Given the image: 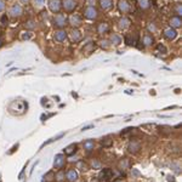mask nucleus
Segmentation results:
<instances>
[{"label": "nucleus", "instance_id": "1", "mask_svg": "<svg viewBox=\"0 0 182 182\" xmlns=\"http://www.w3.org/2000/svg\"><path fill=\"white\" fill-rule=\"evenodd\" d=\"M26 109H27V103L23 102V101H14L10 105V107H9V111H10V113L17 114V115L23 114L26 112Z\"/></svg>", "mask_w": 182, "mask_h": 182}, {"label": "nucleus", "instance_id": "2", "mask_svg": "<svg viewBox=\"0 0 182 182\" xmlns=\"http://www.w3.org/2000/svg\"><path fill=\"white\" fill-rule=\"evenodd\" d=\"M52 22H53V26L57 27L58 29H63L68 24V17L65 14H57L53 17Z\"/></svg>", "mask_w": 182, "mask_h": 182}, {"label": "nucleus", "instance_id": "3", "mask_svg": "<svg viewBox=\"0 0 182 182\" xmlns=\"http://www.w3.org/2000/svg\"><path fill=\"white\" fill-rule=\"evenodd\" d=\"M97 16H98V11L94 5H89L85 7V10H84L85 18H87V20H96Z\"/></svg>", "mask_w": 182, "mask_h": 182}, {"label": "nucleus", "instance_id": "4", "mask_svg": "<svg viewBox=\"0 0 182 182\" xmlns=\"http://www.w3.org/2000/svg\"><path fill=\"white\" fill-rule=\"evenodd\" d=\"M68 23L73 27V28H79L81 26V23H83V20H81V17L78 14H72L68 17Z\"/></svg>", "mask_w": 182, "mask_h": 182}, {"label": "nucleus", "instance_id": "5", "mask_svg": "<svg viewBox=\"0 0 182 182\" xmlns=\"http://www.w3.org/2000/svg\"><path fill=\"white\" fill-rule=\"evenodd\" d=\"M22 14H23V9H22V6L20 4H14L10 7V10H9V15H10L11 17H14V18L20 17Z\"/></svg>", "mask_w": 182, "mask_h": 182}, {"label": "nucleus", "instance_id": "6", "mask_svg": "<svg viewBox=\"0 0 182 182\" xmlns=\"http://www.w3.org/2000/svg\"><path fill=\"white\" fill-rule=\"evenodd\" d=\"M49 9L53 14H58L62 9V0H49Z\"/></svg>", "mask_w": 182, "mask_h": 182}, {"label": "nucleus", "instance_id": "7", "mask_svg": "<svg viewBox=\"0 0 182 182\" xmlns=\"http://www.w3.org/2000/svg\"><path fill=\"white\" fill-rule=\"evenodd\" d=\"M62 7L65 9V11L72 12L77 7V3L75 0H62Z\"/></svg>", "mask_w": 182, "mask_h": 182}, {"label": "nucleus", "instance_id": "8", "mask_svg": "<svg viewBox=\"0 0 182 182\" xmlns=\"http://www.w3.org/2000/svg\"><path fill=\"white\" fill-rule=\"evenodd\" d=\"M163 35L165 36V38H166L168 40H174V39L176 38V36H177V32H176V29L171 28V27H168V28L164 29Z\"/></svg>", "mask_w": 182, "mask_h": 182}, {"label": "nucleus", "instance_id": "9", "mask_svg": "<svg viewBox=\"0 0 182 182\" xmlns=\"http://www.w3.org/2000/svg\"><path fill=\"white\" fill-rule=\"evenodd\" d=\"M53 39L56 40V41H58V43L65 41V40L67 39V32H66L65 29H58V31H56V32H55V34H53Z\"/></svg>", "mask_w": 182, "mask_h": 182}, {"label": "nucleus", "instance_id": "10", "mask_svg": "<svg viewBox=\"0 0 182 182\" xmlns=\"http://www.w3.org/2000/svg\"><path fill=\"white\" fill-rule=\"evenodd\" d=\"M63 165H65V156L63 154H57L55 157V160H53V168L55 169H62Z\"/></svg>", "mask_w": 182, "mask_h": 182}, {"label": "nucleus", "instance_id": "11", "mask_svg": "<svg viewBox=\"0 0 182 182\" xmlns=\"http://www.w3.org/2000/svg\"><path fill=\"white\" fill-rule=\"evenodd\" d=\"M118 7H119V11L123 12V14H126V12H129L130 11V4L127 0H119V3H118Z\"/></svg>", "mask_w": 182, "mask_h": 182}, {"label": "nucleus", "instance_id": "12", "mask_svg": "<svg viewBox=\"0 0 182 182\" xmlns=\"http://www.w3.org/2000/svg\"><path fill=\"white\" fill-rule=\"evenodd\" d=\"M98 3L103 11H108L113 7V0H98Z\"/></svg>", "mask_w": 182, "mask_h": 182}, {"label": "nucleus", "instance_id": "13", "mask_svg": "<svg viewBox=\"0 0 182 182\" xmlns=\"http://www.w3.org/2000/svg\"><path fill=\"white\" fill-rule=\"evenodd\" d=\"M182 26V20H181V17L178 16H174V17H171V20H170V27L171 28H180V27Z\"/></svg>", "mask_w": 182, "mask_h": 182}, {"label": "nucleus", "instance_id": "14", "mask_svg": "<svg viewBox=\"0 0 182 182\" xmlns=\"http://www.w3.org/2000/svg\"><path fill=\"white\" fill-rule=\"evenodd\" d=\"M66 178L69 181V182H75L78 180V172L74 170V169H70L66 172Z\"/></svg>", "mask_w": 182, "mask_h": 182}, {"label": "nucleus", "instance_id": "15", "mask_svg": "<svg viewBox=\"0 0 182 182\" xmlns=\"http://www.w3.org/2000/svg\"><path fill=\"white\" fill-rule=\"evenodd\" d=\"M70 39L72 41H74V43H78L80 39H81V33L78 28H73L72 32H70Z\"/></svg>", "mask_w": 182, "mask_h": 182}, {"label": "nucleus", "instance_id": "16", "mask_svg": "<svg viewBox=\"0 0 182 182\" xmlns=\"http://www.w3.org/2000/svg\"><path fill=\"white\" fill-rule=\"evenodd\" d=\"M130 24H131V21L127 17H123V18L119 20V28L123 29V31H125L126 28H129Z\"/></svg>", "mask_w": 182, "mask_h": 182}, {"label": "nucleus", "instance_id": "17", "mask_svg": "<svg viewBox=\"0 0 182 182\" xmlns=\"http://www.w3.org/2000/svg\"><path fill=\"white\" fill-rule=\"evenodd\" d=\"M127 148H129V152H131V153H137L140 151V148H141V146H140V143L137 141H131L129 143V147Z\"/></svg>", "mask_w": 182, "mask_h": 182}, {"label": "nucleus", "instance_id": "18", "mask_svg": "<svg viewBox=\"0 0 182 182\" xmlns=\"http://www.w3.org/2000/svg\"><path fill=\"white\" fill-rule=\"evenodd\" d=\"M97 32L100 34H103V33H107L109 32V24L107 22H101V23H98L97 26Z\"/></svg>", "mask_w": 182, "mask_h": 182}, {"label": "nucleus", "instance_id": "19", "mask_svg": "<svg viewBox=\"0 0 182 182\" xmlns=\"http://www.w3.org/2000/svg\"><path fill=\"white\" fill-rule=\"evenodd\" d=\"M142 43H143L144 46H151V45H153V43H154V39H153V36L151 34H144L143 39H142Z\"/></svg>", "mask_w": 182, "mask_h": 182}, {"label": "nucleus", "instance_id": "20", "mask_svg": "<svg viewBox=\"0 0 182 182\" xmlns=\"http://www.w3.org/2000/svg\"><path fill=\"white\" fill-rule=\"evenodd\" d=\"M77 152V144L75 143H72L69 144L68 147L65 148V154L66 156H72V154H74Z\"/></svg>", "mask_w": 182, "mask_h": 182}, {"label": "nucleus", "instance_id": "21", "mask_svg": "<svg viewBox=\"0 0 182 182\" xmlns=\"http://www.w3.org/2000/svg\"><path fill=\"white\" fill-rule=\"evenodd\" d=\"M130 168V161L127 158H124L119 161V169L120 170H126V169H129Z\"/></svg>", "mask_w": 182, "mask_h": 182}, {"label": "nucleus", "instance_id": "22", "mask_svg": "<svg viewBox=\"0 0 182 182\" xmlns=\"http://www.w3.org/2000/svg\"><path fill=\"white\" fill-rule=\"evenodd\" d=\"M101 144L103 146V147H111V146L113 144V140L111 136H106V137H103L101 140Z\"/></svg>", "mask_w": 182, "mask_h": 182}, {"label": "nucleus", "instance_id": "23", "mask_svg": "<svg viewBox=\"0 0 182 182\" xmlns=\"http://www.w3.org/2000/svg\"><path fill=\"white\" fill-rule=\"evenodd\" d=\"M96 49V44L94 43V41H90V43H87L86 45H85V46H84V51L85 52H87V53H90V52H92L94 50Z\"/></svg>", "mask_w": 182, "mask_h": 182}, {"label": "nucleus", "instance_id": "24", "mask_svg": "<svg viewBox=\"0 0 182 182\" xmlns=\"http://www.w3.org/2000/svg\"><path fill=\"white\" fill-rule=\"evenodd\" d=\"M101 177H103L105 180H109L113 177V171L111 169H103L102 174H101Z\"/></svg>", "mask_w": 182, "mask_h": 182}, {"label": "nucleus", "instance_id": "25", "mask_svg": "<svg viewBox=\"0 0 182 182\" xmlns=\"http://www.w3.org/2000/svg\"><path fill=\"white\" fill-rule=\"evenodd\" d=\"M111 44H114V45H119L122 43V38L118 34H112L111 35Z\"/></svg>", "mask_w": 182, "mask_h": 182}, {"label": "nucleus", "instance_id": "26", "mask_svg": "<svg viewBox=\"0 0 182 182\" xmlns=\"http://www.w3.org/2000/svg\"><path fill=\"white\" fill-rule=\"evenodd\" d=\"M94 146H95V142L92 140H87L84 142V148L86 151H91V149H94Z\"/></svg>", "mask_w": 182, "mask_h": 182}, {"label": "nucleus", "instance_id": "27", "mask_svg": "<svg viewBox=\"0 0 182 182\" xmlns=\"http://www.w3.org/2000/svg\"><path fill=\"white\" fill-rule=\"evenodd\" d=\"M134 127H127V129H125V130H123V132H122V137H129V136L134 132Z\"/></svg>", "mask_w": 182, "mask_h": 182}, {"label": "nucleus", "instance_id": "28", "mask_svg": "<svg viewBox=\"0 0 182 182\" xmlns=\"http://www.w3.org/2000/svg\"><path fill=\"white\" fill-rule=\"evenodd\" d=\"M137 3L140 5V7L143 9V10L149 7V0H137Z\"/></svg>", "mask_w": 182, "mask_h": 182}, {"label": "nucleus", "instance_id": "29", "mask_svg": "<svg viewBox=\"0 0 182 182\" xmlns=\"http://www.w3.org/2000/svg\"><path fill=\"white\" fill-rule=\"evenodd\" d=\"M55 177H56V181H57V182H62L63 180H65V171L60 170L57 174L55 175Z\"/></svg>", "mask_w": 182, "mask_h": 182}, {"label": "nucleus", "instance_id": "30", "mask_svg": "<svg viewBox=\"0 0 182 182\" xmlns=\"http://www.w3.org/2000/svg\"><path fill=\"white\" fill-rule=\"evenodd\" d=\"M7 23H9L7 15H6V14H4L1 17H0V24H1L3 27H6V26H7Z\"/></svg>", "mask_w": 182, "mask_h": 182}, {"label": "nucleus", "instance_id": "31", "mask_svg": "<svg viewBox=\"0 0 182 182\" xmlns=\"http://www.w3.org/2000/svg\"><path fill=\"white\" fill-rule=\"evenodd\" d=\"M63 135H65V134H60V135H57V136H56V137H52V139H50L49 141H46V142H45V143H44V144L41 146V148L44 147V146H48L49 143H51V142H53V141H57L58 139H61V137H62V136H63Z\"/></svg>", "mask_w": 182, "mask_h": 182}, {"label": "nucleus", "instance_id": "32", "mask_svg": "<svg viewBox=\"0 0 182 182\" xmlns=\"http://www.w3.org/2000/svg\"><path fill=\"white\" fill-rule=\"evenodd\" d=\"M44 178H45V182H51V181H52V178H55L53 171H50V172H48V174L44 176Z\"/></svg>", "mask_w": 182, "mask_h": 182}, {"label": "nucleus", "instance_id": "33", "mask_svg": "<svg viewBox=\"0 0 182 182\" xmlns=\"http://www.w3.org/2000/svg\"><path fill=\"white\" fill-rule=\"evenodd\" d=\"M174 10H175L176 16H178V17H181V16H182V6H181V4H176Z\"/></svg>", "mask_w": 182, "mask_h": 182}, {"label": "nucleus", "instance_id": "34", "mask_svg": "<svg viewBox=\"0 0 182 182\" xmlns=\"http://www.w3.org/2000/svg\"><path fill=\"white\" fill-rule=\"evenodd\" d=\"M26 28L27 29H34L35 28V22L33 20H29L26 22Z\"/></svg>", "mask_w": 182, "mask_h": 182}, {"label": "nucleus", "instance_id": "35", "mask_svg": "<svg viewBox=\"0 0 182 182\" xmlns=\"http://www.w3.org/2000/svg\"><path fill=\"white\" fill-rule=\"evenodd\" d=\"M33 5L35 7H43L45 5V0H33Z\"/></svg>", "mask_w": 182, "mask_h": 182}, {"label": "nucleus", "instance_id": "36", "mask_svg": "<svg viewBox=\"0 0 182 182\" xmlns=\"http://www.w3.org/2000/svg\"><path fill=\"white\" fill-rule=\"evenodd\" d=\"M33 36V34L31 33V32H24L23 34H22V39L23 40H28V39H31Z\"/></svg>", "mask_w": 182, "mask_h": 182}, {"label": "nucleus", "instance_id": "37", "mask_svg": "<svg viewBox=\"0 0 182 182\" xmlns=\"http://www.w3.org/2000/svg\"><path fill=\"white\" fill-rule=\"evenodd\" d=\"M157 50H158V51H160V52H161V53H164V55L166 53V48L164 46V45H161V44H159L158 46H157Z\"/></svg>", "mask_w": 182, "mask_h": 182}, {"label": "nucleus", "instance_id": "38", "mask_svg": "<svg viewBox=\"0 0 182 182\" xmlns=\"http://www.w3.org/2000/svg\"><path fill=\"white\" fill-rule=\"evenodd\" d=\"M101 46H102L103 49H108V48H109V44H108L107 40H102V41H101Z\"/></svg>", "mask_w": 182, "mask_h": 182}, {"label": "nucleus", "instance_id": "39", "mask_svg": "<svg viewBox=\"0 0 182 182\" xmlns=\"http://www.w3.org/2000/svg\"><path fill=\"white\" fill-rule=\"evenodd\" d=\"M92 168H95V169H100V163H98L97 160H94V161H92Z\"/></svg>", "mask_w": 182, "mask_h": 182}, {"label": "nucleus", "instance_id": "40", "mask_svg": "<svg viewBox=\"0 0 182 182\" xmlns=\"http://www.w3.org/2000/svg\"><path fill=\"white\" fill-rule=\"evenodd\" d=\"M4 9H5V3H4V0H0V12H1Z\"/></svg>", "mask_w": 182, "mask_h": 182}, {"label": "nucleus", "instance_id": "41", "mask_svg": "<svg viewBox=\"0 0 182 182\" xmlns=\"http://www.w3.org/2000/svg\"><path fill=\"white\" fill-rule=\"evenodd\" d=\"M148 29H149V31H152V32H156V29H157V28H156V26H154L153 23H151V24L148 26Z\"/></svg>", "mask_w": 182, "mask_h": 182}, {"label": "nucleus", "instance_id": "42", "mask_svg": "<svg viewBox=\"0 0 182 182\" xmlns=\"http://www.w3.org/2000/svg\"><path fill=\"white\" fill-rule=\"evenodd\" d=\"M91 127H94V125H87V126H84V127H83V131L89 130V129H91Z\"/></svg>", "mask_w": 182, "mask_h": 182}, {"label": "nucleus", "instance_id": "43", "mask_svg": "<svg viewBox=\"0 0 182 182\" xmlns=\"http://www.w3.org/2000/svg\"><path fill=\"white\" fill-rule=\"evenodd\" d=\"M132 172H134V175H140V172L137 170H132Z\"/></svg>", "mask_w": 182, "mask_h": 182}, {"label": "nucleus", "instance_id": "44", "mask_svg": "<svg viewBox=\"0 0 182 182\" xmlns=\"http://www.w3.org/2000/svg\"><path fill=\"white\" fill-rule=\"evenodd\" d=\"M28 1H29V0H21L22 4H28Z\"/></svg>", "mask_w": 182, "mask_h": 182}, {"label": "nucleus", "instance_id": "45", "mask_svg": "<svg viewBox=\"0 0 182 182\" xmlns=\"http://www.w3.org/2000/svg\"><path fill=\"white\" fill-rule=\"evenodd\" d=\"M1 46H3V40L0 39V48H1Z\"/></svg>", "mask_w": 182, "mask_h": 182}, {"label": "nucleus", "instance_id": "46", "mask_svg": "<svg viewBox=\"0 0 182 182\" xmlns=\"http://www.w3.org/2000/svg\"><path fill=\"white\" fill-rule=\"evenodd\" d=\"M117 182H119V181H117Z\"/></svg>", "mask_w": 182, "mask_h": 182}]
</instances>
